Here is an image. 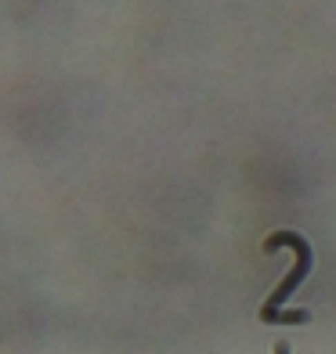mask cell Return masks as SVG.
Returning <instances> with one entry per match:
<instances>
[{"mask_svg": "<svg viewBox=\"0 0 336 354\" xmlns=\"http://www.w3.org/2000/svg\"><path fill=\"white\" fill-rule=\"evenodd\" d=\"M282 246H290V250L297 253V264L290 268V275L279 282V289L261 304V311H257V318H261V322H271V326H275L282 304L300 289V282L311 275V264H315V250H311V243H308V239H304L300 232H275V235L264 239V250H268V253H275V250H282Z\"/></svg>", "mask_w": 336, "mask_h": 354, "instance_id": "6da1fadb", "label": "cell"}, {"mask_svg": "<svg viewBox=\"0 0 336 354\" xmlns=\"http://www.w3.org/2000/svg\"><path fill=\"white\" fill-rule=\"evenodd\" d=\"M275 354H290V344H275Z\"/></svg>", "mask_w": 336, "mask_h": 354, "instance_id": "7a4b0ae2", "label": "cell"}]
</instances>
